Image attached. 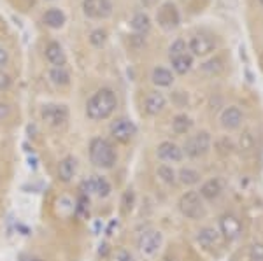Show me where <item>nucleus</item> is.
<instances>
[{"mask_svg":"<svg viewBox=\"0 0 263 261\" xmlns=\"http://www.w3.org/2000/svg\"><path fill=\"white\" fill-rule=\"evenodd\" d=\"M165 107H167V98L160 91H151L144 100V111L149 116H158L160 112H163Z\"/></svg>","mask_w":263,"mask_h":261,"instance_id":"nucleus-18","label":"nucleus"},{"mask_svg":"<svg viewBox=\"0 0 263 261\" xmlns=\"http://www.w3.org/2000/svg\"><path fill=\"white\" fill-rule=\"evenodd\" d=\"M88 151H90V162L97 168H102V170L112 168L114 163L118 162L116 149H114V146L107 140V138H102V137L91 138L90 149Z\"/></svg>","mask_w":263,"mask_h":261,"instance_id":"nucleus-2","label":"nucleus"},{"mask_svg":"<svg viewBox=\"0 0 263 261\" xmlns=\"http://www.w3.org/2000/svg\"><path fill=\"white\" fill-rule=\"evenodd\" d=\"M134 204H135V193H134V189H126L125 195H123V200H121L123 212H125V214L132 212V209H134Z\"/></svg>","mask_w":263,"mask_h":261,"instance_id":"nucleus-30","label":"nucleus"},{"mask_svg":"<svg viewBox=\"0 0 263 261\" xmlns=\"http://www.w3.org/2000/svg\"><path fill=\"white\" fill-rule=\"evenodd\" d=\"M11 116V107L6 102H0V121L7 119Z\"/></svg>","mask_w":263,"mask_h":261,"instance_id":"nucleus-35","label":"nucleus"},{"mask_svg":"<svg viewBox=\"0 0 263 261\" xmlns=\"http://www.w3.org/2000/svg\"><path fill=\"white\" fill-rule=\"evenodd\" d=\"M156 23L163 28L165 32L176 30L181 23V14L179 9L176 7V4L172 2H165L158 7L156 11Z\"/></svg>","mask_w":263,"mask_h":261,"instance_id":"nucleus-7","label":"nucleus"},{"mask_svg":"<svg viewBox=\"0 0 263 261\" xmlns=\"http://www.w3.org/2000/svg\"><path fill=\"white\" fill-rule=\"evenodd\" d=\"M156 175H158L160 180H163L165 184H174L177 180L176 170H174L171 165H167V163H163V165H160L156 168Z\"/></svg>","mask_w":263,"mask_h":261,"instance_id":"nucleus-27","label":"nucleus"},{"mask_svg":"<svg viewBox=\"0 0 263 261\" xmlns=\"http://www.w3.org/2000/svg\"><path fill=\"white\" fill-rule=\"evenodd\" d=\"M177 209L184 217L192 221H200L207 216V207L205 202L198 191H186L179 196V202H177Z\"/></svg>","mask_w":263,"mask_h":261,"instance_id":"nucleus-3","label":"nucleus"},{"mask_svg":"<svg viewBox=\"0 0 263 261\" xmlns=\"http://www.w3.org/2000/svg\"><path fill=\"white\" fill-rule=\"evenodd\" d=\"M139 4L142 7H146V9H151V7H155L158 4V0H139Z\"/></svg>","mask_w":263,"mask_h":261,"instance_id":"nucleus-37","label":"nucleus"},{"mask_svg":"<svg viewBox=\"0 0 263 261\" xmlns=\"http://www.w3.org/2000/svg\"><path fill=\"white\" fill-rule=\"evenodd\" d=\"M12 86V79L11 75L4 70H0V91H7Z\"/></svg>","mask_w":263,"mask_h":261,"instance_id":"nucleus-33","label":"nucleus"},{"mask_svg":"<svg viewBox=\"0 0 263 261\" xmlns=\"http://www.w3.org/2000/svg\"><path fill=\"white\" fill-rule=\"evenodd\" d=\"M83 12L90 19H107L112 14L111 0H83Z\"/></svg>","mask_w":263,"mask_h":261,"instance_id":"nucleus-10","label":"nucleus"},{"mask_svg":"<svg viewBox=\"0 0 263 261\" xmlns=\"http://www.w3.org/2000/svg\"><path fill=\"white\" fill-rule=\"evenodd\" d=\"M42 19H44L46 27L53 28V30H58V28H62L63 25H65L67 16H65V12H63L62 9H57V7H53V9H48V11L44 12Z\"/></svg>","mask_w":263,"mask_h":261,"instance_id":"nucleus-20","label":"nucleus"},{"mask_svg":"<svg viewBox=\"0 0 263 261\" xmlns=\"http://www.w3.org/2000/svg\"><path fill=\"white\" fill-rule=\"evenodd\" d=\"M46 60L49 62V65L53 67H65L67 65V54L63 51L62 44L57 41H51L48 46H46Z\"/></svg>","mask_w":263,"mask_h":261,"instance_id":"nucleus-17","label":"nucleus"},{"mask_svg":"<svg viewBox=\"0 0 263 261\" xmlns=\"http://www.w3.org/2000/svg\"><path fill=\"white\" fill-rule=\"evenodd\" d=\"M221 240H223L221 233L214 226H203L197 233V242L203 251H209V252L216 251L221 246Z\"/></svg>","mask_w":263,"mask_h":261,"instance_id":"nucleus-13","label":"nucleus"},{"mask_svg":"<svg viewBox=\"0 0 263 261\" xmlns=\"http://www.w3.org/2000/svg\"><path fill=\"white\" fill-rule=\"evenodd\" d=\"M112 191V186L104 175H91L90 179H86L81 184V193L83 195H97L99 198H107Z\"/></svg>","mask_w":263,"mask_h":261,"instance_id":"nucleus-9","label":"nucleus"},{"mask_svg":"<svg viewBox=\"0 0 263 261\" xmlns=\"http://www.w3.org/2000/svg\"><path fill=\"white\" fill-rule=\"evenodd\" d=\"M118 107V96L111 88H100L86 102V116L91 121L109 119Z\"/></svg>","mask_w":263,"mask_h":261,"instance_id":"nucleus-1","label":"nucleus"},{"mask_svg":"<svg viewBox=\"0 0 263 261\" xmlns=\"http://www.w3.org/2000/svg\"><path fill=\"white\" fill-rule=\"evenodd\" d=\"M242 112H240L239 107L235 105H230V107L223 109V112L219 114V123L224 130H237L240 125H242Z\"/></svg>","mask_w":263,"mask_h":261,"instance_id":"nucleus-16","label":"nucleus"},{"mask_svg":"<svg viewBox=\"0 0 263 261\" xmlns=\"http://www.w3.org/2000/svg\"><path fill=\"white\" fill-rule=\"evenodd\" d=\"M171 63H172L174 72L179 74V75H184V74H188L190 70H192L193 56L190 53H184V54H181V56H177V58H174V60H171Z\"/></svg>","mask_w":263,"mask_h":261,"instance_id":"nucleus-24","label":"nucleus"},{"mask_svg":"<svg viewBox=\"0 0 263 261\" xmlns=\"http://www.w3.org/2000/svg\"><path fill=\"white\" fill-rule=\"evenodd\" d=\"M151 81L158 88H168L174 84V74L165 67H156L151 74Z\"/></svg>","mask_w":263,"mask_h":261,"instance_id":"nucleus-21","label":"nucleus"},{"mask_svg":"<svg viewBox=\"0 0 263 261\" xmlns=\"http://www.w3.org/2000/svg\"><path fill=\"white\" fill-rule=\"evenodd\" d=\"M48 75H49V81L58 88H65L70 84V74L65 67H53Z\"/></svg>","mask_w":263,"mask_h":261,"instance_id":"nucleus-23","label":"nucleus"},{"mask_svg":"<svg viewBox=\"0 0 263 261\" xmlns=\"http://www.w3.org/2000/svg\"><path fill=\"white\" fill-rule=\"evenodd\" d=\"M90 42H91V46H95V48H102V46H105V42H107V32L102 30V28L93 30L90 33Z\"/></svg>","mask_w":263,"mask_h":261,"instance_id":"nucleus-29","label":"nucleus"},{"mask_svg":"<svg viewBox=\"0 0 263 261\" xmlns=\"http://www.w3.org/2000/svg\"><path fill=\"white\" fill-rule=\"evenodd\" d=\"M211 146H213L211 133L209 132H197L195 135H190L186 138L184 146H182V153H184V156H188L192 159H198L209 153Z\"/></svg>","mask_w":263,"mask_h":261,"instance_id":"nucleus-4","label":"nucleus"},{"mask_svg":"<svg viewBox=\"0 0 263 261\" xmlns=\"http://www.w3.org/2000/svg\"><path fill=\"white\" fill-rule=\"evenodd\" d=\"M219 233L224 240L233 242L240 237L242 233V225H240V219L233 214H223L219 217Z\"/></svg>","mask_w":263,"mask_h":261,"instance_id":"nucleus-12","label":"nucleus"},{"mask_svg":"<svg viewBox=\"0 0 263 261\" xmlns=\"http://www.w3.org/2000/svg\"><path fill=\"white\" fill-rule=\"evenodd\" d=\"M41 119L48 126L60 128L69 121V109L62 104H46L41 109Z\"/></svg>","mask_w":263,"mask_h":261,"instance_id":"nucleus-6","label":"nucleus"},{"mask_svg":"<svg viewBox=\"0 0 263 261\" xmlns=\"http://www.w3.org/2000/svg\"><path fill=\"white\" fill-rule=\"evenodd\" d=\"M224 191V180L221 177H211L200 186L198 195L202 196L203 202H214L223 195Z\"/></svg>","mask_w":263,"mask_h":261,"instance_id":"nucleus-15","label":"nucleus"},{"mask_svg":"<svg viewBox=\"0 0 263 261\" xmlns=\"http://www.w3.org/2000/svg\"><path fill=\"white\" fill-rule=\"evenodd\" d=\"M109 133L116 142L120 144H128V142L137 135V126H135L134 121L126 119V117H120V119L112 121L111 128H109Z\"/></svg>","mask_w":263,"mask_h":261,"instance_id":"nucleus-8","label":"nucleus"},{"mask_svg":"<svg viewBox=\"0 0 263 261\" xmlns=\"http://www.w3.org/2000/svg\"><path fill=\"white\" fill-rule=\"evenodd\" d=\"M188 49L192 51V56H207L216 49V39L209 33H195L190 39Z\"/></svg>","mask_w":263,"mask_h":261,"instance_id":"nucleus-11","label":"nucleus"},{"mask_svg":"<svg viewBox=\"0 0 263 261\" xmlns=\"http://www.w3.org/2000/svg\"><path fill=\"white\" fill-rule=\"evenodd\" d=\"M249 261H263V242H256L249 249Z\"/></svg>","mask_w":263,"mask_h":261,"instance_id":"nucleus-31","label":"nucleus"},{"mask_svg":"<svg viewBox=\"0 0 263 261\" xmlns=\"http://www.w3.org/2000/svg\"><path fill=\"white\" fill-rule=\"evenodd\" d=\"M177 177H179V180L184 186H193V184L200 183V172L195 170L192 167H186V168H181Z\"/></svg>","mask_w":263,"mask_h":261,"instance_id":"nucleus-26","label":"nucleus"},{"mask_svg":"<svg viewBox=\"0 0 263 261\" xmlns=\"http://www.w3.org/2000/svg\"><path fill=\"white\" fill-rule=\"evenodd\" d=\"M156 156L165 163H181L184 159V153H182V147L176 142L163 140L156 147Z\"/></svg>","mask_w":263,"mask_h":261,"instance_id":"nucleus-14","label":"nucleus"},{"mask_svg":"<svg viewBox=\"0 0 263 261\" xmlns=\"http://www.w3.org/2000/svg\"><path fill=\"white\" fill-rule=\"evenodd\" d=\"M240 147L246 151L253 149V135L249 132H246L242 137H240Z\"/></svg>","mask_w":263,"mask_h":261,"instance_id":"nucleus-34","label":"nucleus"},{"mask_svg":"<svg viewBox=\"0 0 263 261\" xmlns=\"http://www.w3.org/2000/svg\"><path fill=\"white\" fill-rule=\"evenodd\" d=\"M78 172V159L74 156H65L58 163V179L63 183H70Z\"/></svg>","mask_w":263,"mask_h":261,"instance_id":"nucleus-19","label":"nucleus"},{"mask_svg":"<svg viewBox=\"0 0 263 261\" xmlns=\"http://www.w3.org/2000/svg\"><path fill=\"white\" fill-rule=\"evenodd\" d=\"M20 261H42V259L35 258V256H27V254H23V256L20 258Z\"/></svg>","mask_w":263,"mask_h":261,"instance_id":"nucleus-38","label":"nucleus"},{"mask_svg":"<svg viewBox=\"0 0 263 261\" xmlns=\"http://www.w3.org/2000/svg\"><path fill=\"white\" fill-rule=\"evenodd\" d=\"M193 128V119L188 114H177L172 119V132L177 135H186Z\"/></svg>","mask_w":263,"mask_h":261,"instance_id":"nucleus-25","label":"nucleus"},{"mask_svg":"<svg viewBox=\"0 0 263 261\" xmlns=\"http://www.w3.org/2000/svg\"><path fill=\"white\" fill-rule=\"evenodd\" d=\"M111 261H135V259L126 249H116V251H114Z\"/></svg>","mask_w":263,"mask_h":261,"instance_id":"nucleus-32","label":"nucleus"},{"mask_svg":"<svg viewBox=\"0 0 263 261\" xmlns=\"http://www.w3.org/2000/svg\"><path fill=\"white\" fill-rule=\"evenodd\" d=\"M7 62H9V53H7L2 46H0V70L7 65Z\"/></svg>","mask_w":263,"mask_h":261,"instance_id":"nucleus-36","label":"nucleus"},{"mask_svg":"<svg viewBox=\"0 0 263 261\" xmlns=\"http://www.w3.org/2000/svg\"><path fill=\"white\" fill-rule=\"evenodd\" d=\"M261 2H263V0H261Z\"/></svg>","mask_w":263,"mask_h":261,"instance_id":"nucleus-39","label":"nucleus"},{"mask_svg":"<svg viewBox=\"0 0 263 261\" xmlns=\"http://www.w3.org/2000/svg\"><path fill=\"white\" fill-rule=\"evenodd\" d=\"M188 53V46H186V42L182 39H177L174 41L171 44V48H168V60H174V58L181 56V54Z\"/></svg>","mask_w":263,"mask_h":261,"instance_id":"nucleus-28","label":"nucleus"},{"mask_svg":"<svg viewBox=\"0 0 263 261\" xmlns=\"http://www.w3.org/2000/svg\"><path fill=\"white\" fill-rule=\"evenodd\" d=\"M163 246V235L158 230H144L137 238V247L144 256L151 258V256L158 254V251Z\"/></svg>","mask_w":263,"mask_h":261,"instance_id":"nucleus-5","label":"nucleus"},{"mask_svg":"<svg viewBox=\"0 0 263 261\" xmlns=\"http://www.w3.org/2000/svg\"><path fill=\"white\" fill-rule=\"evenodd\" d=\"M130 27H132V30L135 33H139V35H146V33L151 30V18L146 12H137V14H134V18H132Z\"/></svg>","mask_w":263,"mask_h":261,"instance_id":"nucleus-22","label":"nucleus"}]
</instances>
